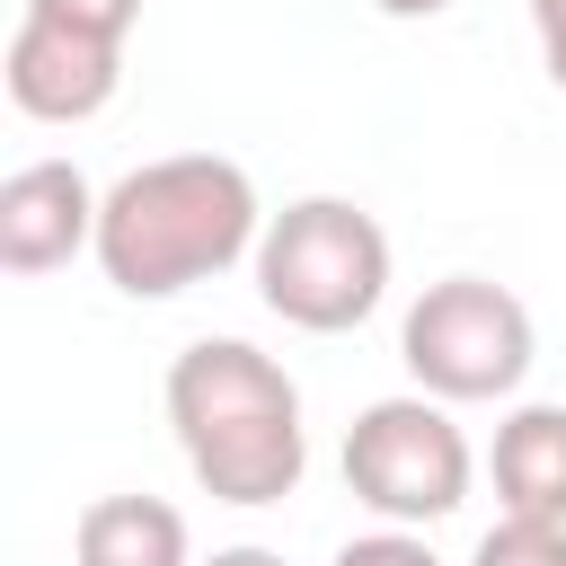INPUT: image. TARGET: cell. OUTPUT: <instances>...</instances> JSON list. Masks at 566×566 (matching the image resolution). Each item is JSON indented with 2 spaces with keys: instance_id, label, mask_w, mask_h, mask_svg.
Segmentation results:
<instances>
[{
  "instance_id": "1",
  "label": "cell",
  "mask_w": 566,
  "mask_h": 566,
  "mask_svg": "<svg viewBox=\"0 0 566 566\" xmlns=\"http://www.w3.org/2000/svg\"><path fill=\"white\" fill-rule=\"evenodd\" d=\"M256 239H265L256 177L221 150H168L106 186L88 256L124 301H177L212 274H230L239 256H256Z\"/></svg>"
},
{
  "instance_id": "11",
  "label": "cell",
  "mask_w": 566,
  "mask_h": 566,
  "mask_svg": "<svg viewBox=\"0 0 566 566\" xmlns=\"http://www.w3.org/2000/svg\"><path fill=\"white\" fill-rule=\"evenodd\" d=\"M327 566H442V557H433V548H424L416 531H389V522H380V531L345 539V548H336Z\"/></svg>"
},
{
  "instance_id": "2",
  "label": "cell",
  "mask_w": 566,
  "mask_h": 566,
  "mask_svg": "<svg viewBox=\"0 0 566 566\" xmlns=\"http://www.w3.org/2000/svg\"><path fill=\"white\" fill-rule=\"evenodd\" d=\"M168 433H177V451L212 504L256 513V504L301 495V469H310L301 389L248 336H195L168 363Z\"/></svg>"
},
{
  "instance_id": "9",
  "label": "cell",
  "mask_w": 566,
  "mask_h": 566,
  "mask_svg": "<svg viewBox=\"0 0 566 566\" xmlns=\"http://www.w3.org/2000/svg\"><path fill=\"white\" fill-rule=\"evenodd\" d=\"M71 566H195V539L168 495H97L71 531Z\"/></svg>"
},
{
  "instance_id": "3",
  "label": "cell",
  "mask_w": 566,
  "mask_h": 566,
  "mask_svg": "<svg viewBox=\"0 0 566 566\" xmlns=\"http://www.w3.org/2000/svg\"><path fill=\"white\" fill-rule=\"evenodd\" d=\"M256 301L301 336H345L389 301V230L354 195H301L256 239Z\"/></svg>"
},
{
  "instance_id": "8",
  "label": "cell",
  "mask_w": 566,
  "mask_h": 566,
  "mask_svg": "<svg viewBox=\"0 0 566 566\" xmlns=\"http://www.w3.org/2000/svg\"><path fill=\"white\" fill-rule=\"evenodd\" d=\"M486 478H495V504L522 513V522H566V407L531 398L495 424V451H486Z\"/></svg>"
},
{
  "instance_id": "5",
  "label": "cell",
  "mask_w": 566,
  "mask_h": 566,
  "mask_svg": "<svg viewBox=\"0 0 566 566\" xmlns=\"http://www.w3.org/2000/svg\"><path fill=\"white\" fill-rule=\"evenodd\" d=\"M469 478H478V451L469 433L451 424L442 398L407 389V398H371L354 424H345V486L354 504H371L389 531H424L442 513L469 504Z\"/></svg>"
},
{
  "instance_id": "14",
  "label": "cell",
  "mask_w": 566,
  "mask_h": 566,
  "mask_svg": "<svg viewBox=\"0 0 566 566\" xmlns=\"http://www.w3.org/2000/svg\"><path fill=\"white\" fill-rule=\"evenodd\" d=\"M203 566H283V557H274V548H256V539H239V548H212Z\"/></svg>"
},
{
  "instance_id": "10",
  "label": "cell",
  "mask_w": 566,
  "mask_h": 566,
  "mask_svg": "<svg viewBox=\"0 0 566 566\" xmlns=\"http://www.w3.org/2000/svg\"><path fill=\"white\" fill-rule=\"evenodd\" d=\"M469 566H566V522H522V513H495V531L469 548Z\"/></svg>"
},
{
  "instance_id": "15",
  "label": "cell",
  "mask_w": 566,
  "mask_h": 566,
  "mask_svg": "<svg viewBox=\"0 0 566 566\" xmlns=\"http://www.w3.org/2000/svg\"><path fill=\"white\" fill-rule=\"evenodd\" d=\"M371 9H380V18H442L451 0H371Z\"/></svg>"
},
{
  "instance_id": "13",
  "label": "cell",
  "mask_w": 566,
  "mask_h": 566,
  "mask_svg": "<svg viewBox=\"0 0 566 566\" xmlns=\"http://www.w3.org/2000/svg\"><path fill=\"white\" fill-rule=\"evenodd\" d=\"M531 35H539V71L566 88V0H531Z\"/></svg>"
},
{
  "instance_id": "6",
  "label": "cell",
  "mask_w": 566,
  "mask_h": 566,
  "mask_svg": "<svg viewBox=\"0 0 566 566\" xmlns=\"http://www.w3.org/2000/svg\"><path fill=\"white\" fill-rule=\"evenodd\" d=\"M0 80H9V106H18V115H35V124H88V115H106V97L124 88V44L27 9V18L9 27Z\"/></svg>"
},
{
  "instance_id": "7",
  "label": "cell",
  "mask_w": 566,
  "mask_h": 566,
  "mask_svg": "<svg viewBox=\"0 0 566 566\" xmlns=\"http://www.w3.org/2000/svg\"><path fill=\"white\" fill-rule=\"evenodd\" d=\"M97 186L71 159H27L0 186V265L9 274H53L80 248H97Z\"/></svg>"
},
{
  "instance_id": "4",
  "label": "cell",
  "mask_w": 566,
  "mask_h": 566,
  "mask_svg": "<svg viewBox=\"0 0 566 566\" xmlns=\"http://www.w3.org/2000/svg\"><path fill=\"white\" fill-rule=\"evenodd\" d=\"M531 354H539V336H531L522 292L486 283V274H442V283H424V292L407 301V318H398V363H407V380H416L424 398H442V407L513 398V389L531 380Z\"/></svg>"
},
{
  "instance_id": "12",
  "label": "cell",
  "mask_w": 566,
  "mask_h": 566,
  "mask_svg": "<svg viewBox=\"0 0 566 566\" xmlns=\"http://www.w3.org/2000/svg\"><path fill=\"white\" fill-rule=\"evenodd\" d=\"M35 18H62V27H88V35H133V18H142V0H27Z\"/></svg>"
}]
</instances>
